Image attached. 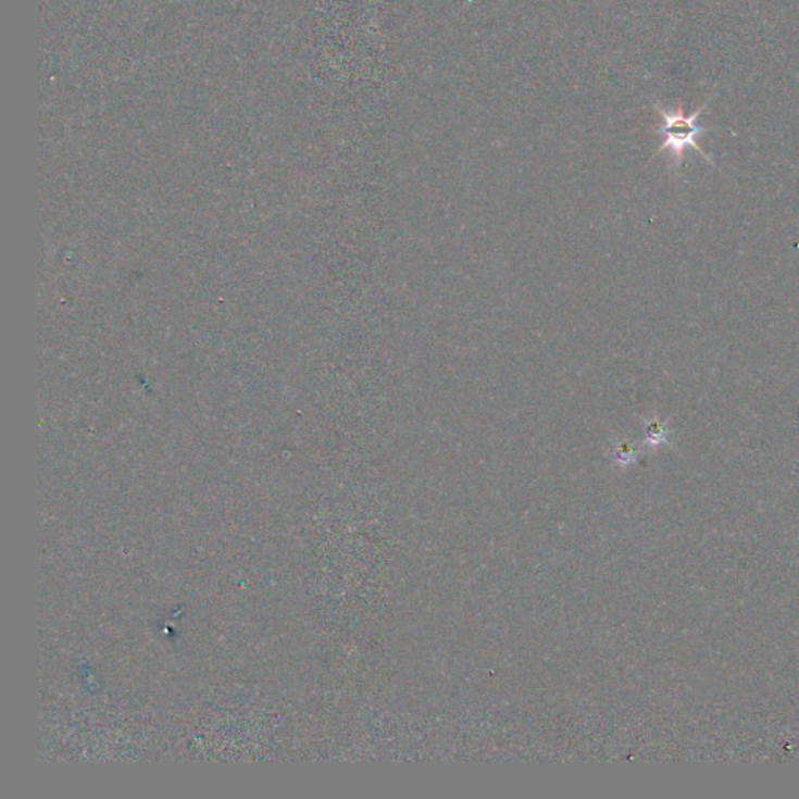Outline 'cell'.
<instances>
[{
	"mask_svg": "<svg viewBox=\"0 0 799 799\" xmlns=\"http://www.w3.org/2000/svg\"><path fill=\"white\" fill-rule=\"evenodd\" d=\"M709 102H711V100H708V102L695 111L691 116H687V114L684 113L683 105H679L678 110L673 111V113H669V111L662 110L661 107H658L659 114H661L662 120H664V125L659 128V134L665 135V142L661 146L659 152H662V150L665 149L672 150L676 163L681 164L683 163L684 152H686L687 147H694V149L697 150L698 153H701V157H704L709 163L714 164V160H712V158L697 145V139H695L698 135L708 132L706 128L698 127L695 122H697L698 117L701 116L702 111L708 109Z\"/></svg>",
	"mask_w": 799,
	"mask_h": 799,
	"instance_id": "1",
	"label": "cell"
},
{
	"mask_svg": "<svg viewBox=\"0 0 799 799\" xmlns=\"http://www.w3.org/2000/svg\"><path fill=\"white\" fill-rule=\"evenodd\" d=\"M666 435V428L665 425L662 424V422L654 421L651 422L650 425H648V436L653 437V439L659 440L662 439Z\"/></svg>",
	"mask_w": 799,
	"mask_h": 799,
	"instance_id": "2",
	"label": "cell"
}]
</instances>
